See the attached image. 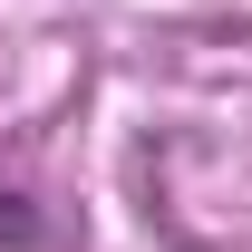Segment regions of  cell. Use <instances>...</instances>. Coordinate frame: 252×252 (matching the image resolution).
I'll use <instances>...</instances> for the list:
<instances>
[{
	"instance_id": "cell-1",
	"label": "cell",
	"mask_w": 252,
	"mask_h": 252,
	"mask_svg": "<svg viewBox=\"0 0 252 252\" xmlns=\"http://www.w3.org/2000/svg\"><path fill=\"white\" fill-rule=\"evenodd\" d=\"M49 243V223H39V204L20 185H0V252H39Z\"/></svg>"
}]
</instances>
